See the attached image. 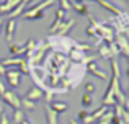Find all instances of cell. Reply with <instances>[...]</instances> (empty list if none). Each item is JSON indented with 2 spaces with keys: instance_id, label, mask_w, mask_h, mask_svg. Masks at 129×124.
Masks as SVG:
<instances>
[{
  "instance_id": "cell-26",
  "label": "cell",
  "mask_w": 129,
  "mask_h": 124,
  "mask_svg": "<svg viewBox=\"0 0 129 124\" xmlns=\"http://www.w3.org/2000/svg\"><path fill=\"white\" fill-rule=\"evenodd\" d=\"M85 33H87L88 36H93V38H100V36H98V33H96V29H95L91 25H88L87 28H85Z\"/></svg>"
},
{
  "instance_id": "cell-3",
  "label": "cell",
  "mask_w": 129,
  "mask_h": 124,
  "mask_svg": "<svg viewBox=\"0 0 129 124\" xmlns=\"http://www.w3.org/2000/svg\"><path fill=\"white\" fill-rule=\"evenodd\" d=\"M114 43H116L118 49H119V54H123L124 57H129V41L127 38H124L123 34H116L114 36Z\"/></svg>"
},
{
  "instance_id": "cell-25",
  "label": "cell",
  "mask_w": 129,
  "mask_h": 124,
  "mask_svg": "<svg viewBox=\"0 0 129 124\" xmlns=\"http://www.w3.org/2000/svg\"><path fill=\"white\" fill-rule=\"evenodd\" d=\"M66 16H67V13L64 12L62 8L56 10V20H59V21H66Z\"/></svg>"
},
{
  "instance_id": "cell-24",
  "label": "cell",
  "mask_w": 129,
  "mask_h": 124,
  "mask_svg": "<svg viewBox=\"0 0 129 124\" xmlns=\"http://www.w3.org/2000/svg\"><path fill=\"white\" fill-rule=\"evenodd\" d=\"M20 73H26V75H29V64L25 61V59H21V62H20V70H18Z\"/></svg>"
},
{
  "instance_id": "cell-32",
  "label": "cell",
  "mask_w": 129,
  "mask_h": 124,
  "mask_svg": "<svg viewBox=\"0 0 129 124\" xmlns=\"http://www.w3.org/2000/svg\"><path fill=\"white\" fill-rule=\"evenodd\" d=\"M82 122H83V124H91V122H95V121H93V118H91V116H90V114H88V116H87V118H85V119H83V121H82Z\"/></svg>"
},
{
  "instance_id": "cell-15",
  "label": "cell",
  "mask_w": 129,
  "mask_h": 124,
  "mask_svg": "<svg viewBox=\"0 0 129 124\" xmlns=\"http://www.w3.org/2000/svg\"><path fill=\"white\" fill-rule=\"evenodd\" d=\"M25 7H26V5H25V3H23V2L20 3L18 7H15V8H13L12 12L8 13V20H15L16 16H20V15H21V13H23V10H25Z\"/></svg>"
},
{
  "instance_id": "cell-34",
  "label": "cell",
  "mask_w": 129,
  "mask_h": 124,
  "mask_svg": "<svg viewBox=\"0 0 129 124\" xmlns=\"http://www.w3.org/2000/svg\"><path fill=\"white\" fill-rule=\"evenodd\" d=\"M2 114H3V103L0 101V118H2Z\"/></svg>"
},
{
  "instance_id": "cell-8",
  "label": "cell",
  "mask_w": 129,
  "mask_h": 124,
  "mask_svg": "<svg viewBox=\"0 0 129 124\" xmlns=\"http://www.w3.org/2000/svg\"><path fill=\"white\" fill-rule=\"evenodd\" d=\"M43 95H44V92H43L41 88H38V87L35 85L28 93H26L25 98H26V100H31V101H35V103H36L38 100H41V98H43Z\"/></svg>"
},
{
  "instance_id": "cell-21",
  "label": "cell",
  "mask_w": 129,
  "mask_h": 124,
  "mask_svg": "<svg viewBox=\"0 0 129 124\" xmlns=\"http://www.w3.org/2000/svg\"><path fill=\"white\" fill-rule=\"evenodd\" d=\"M72 3H74V0H59V8H62L64 12H70V10H72Z\"/></svg>"
},
{
  "instance_id": "cell-9",
  "label": "cell",
  "mask_w": 129,
  "mask_h": 124,
  "mask_svg": "<svg viewBox=\"0 0 129 124\" xmlns=\"http://www.w3.org/2000/svg\"><path fill=\"white\" fill-rule=\"evenodd\" d=\"M23 18L26 20H35V18H44V12H39V10H36L35 7H31V8H28L26 12L21 13Z\"/></svg>"
},
{
  "instance_id": "cell-23",
  "label": "cell",
  "mask_w": 129,
  "mask_h": 124,
  "mask_svg": "<svg viewBox=\"0 0 129 124\" xmlns=\"http://www.w3.org/2000/svg\"><path fill=\"white\" fill-rule=\"evenodd\" d=\"M91 103H93V96L88 95V93H85V95L82 96V106H83V108H88Z\"/></svg>"
},
{
  "instance_id": "cell-4",
  "label": "cell",
  "mask_w": 129,
  "mask_h": 124,
  "mask_svg": "<svg viewBox=\"0 0 129 124\" xmlns=\"http://www.w3.org/2000/svg\"><path fill=\"white\" fill-rule=\"evenodd\" d=\"M74 25H75V20H74V18H69V20H66V21H62L60 26H59V29H57V33L54 36H59V38L67 36L70 33V29L74 28Z\"/></svg>"
},
{
  "instance_id": "cell-22",
  "label": "cell",
  "mask_w": 129,
  "mask_h": 124,
  "mask_svg": "<svg viewBox=\"0 0 129 124\" xmlns=\"http://www.w3.org/2000/svg\"><path fill=\"white\" fill-rule=\"evenodd\" d=\"M35 108H36V103L35 101L26 100V98L21 100V109H35Z\"/></svg>"
},
{
  "instance_id": "cell-19",
  "label": "cell",
  "mask_w": 129,
  "mask_h": 124,
  "mask_svg": "<svg viewBox=\"0 0 129 124\" xmlns=\"http://www.w3.org/2000/svg\"><path fill=\"white\" fill-rule=\"evenodd\" d=\"M25 119V113H23V109H13V119L12 122L13 124H20Z\"/></svg>"
},
{
  "instance_id": "cell-28",
  "label": "cell",
  "mask_w": 129,
  "mask_h": 124,
  "mask_svg": "<svg viewBox=\"0 0 129 124\" xmlns=\"http://www.w3.org/2000/svg\"><path fill=\"white\" fill-rule=\"evenodd\" d=\"M43 96H44V100H46L47 105L52 101V93H51V92H44V95H43Z\"/></svg>"
},
{
  "instance_id": "cell-37",
  "label": "cell",
  "mask_w": 129,
  "mask_h": 124,
  "mask_svg": "<svg viewBox=\"0 0 129 124\" xmlns=\"http://www.w3.org/2000/svg\"><path fill=\"white\" fill-rule=\"evenodd\" d=\"M124 95H126V100L129 101V88H127V93H124Z\"/></svg>"
},
{
  "instance_id": "cell-29",
  "label": "cell",
  "mask_w": 129,
  "mask_h": 124,
  "mask_svg": "<svg viewBox=\"0 0 129 124\" xmlns=\"http://www.w3.org/2000/svg\"><path fill=\"white\" fill-rule=\"evenodd\" d=\"M5 92H7V87H5V83L0 80V100H2L3 95H5Z\"/></svg>"
},
{
  "instance_id": "cell-14",
  "label": "cell",
  "mask_w": 129,
  "mask_h": 124,
  "mask_svg": "<svg viewBox=\"0 0 129 124\" xmlns=\"http://www.w3.org/2000/svg\"><path fill=\"white\" fill-rule=\"evenodd\" d=\"M72 10H75L79 15H87V13H90L87 3H77V2H74L72 3Z\"/></svg>"
},
{
  "instance_id": "cell-10",
  "label": "cell",
  "mask_w": 129,
  "mask_h": 124,
  "mask_svg": "<svg viewBox=\"0 0 129 124\" xmlns=\"http://www.w3.org/2000/svg\"><path fill=\"white\" fill-rule=\"evenodd\" d=\"M44 111H46V121H47V124H59V118H57L59 114H56V113L51 109L49 105H46Z\"/></svg>"
},
{
  "instance_id": "cell-16",
  "label": "cell",
  "mask_w": 129,
  "mask_h": 124,
  "mask_svg": "<svg viewBox=\"0 0 129 124\" xmlns=\"http://www.w3.org/2000/svg\"><path fill=\"white\" fill-rule=\"evenodd\" d=\"M98 56H100L101 59H106V61H110V59H113V56H111L110 49H108V46L101 44L100 48H98Z\"/></svg>"
},
{
  "instance_id": "cell-17",
  "label": "cell",
  "mask_w": 129,
  "mask_h": 124,
  "mask_svg": "<svg viewBox=\"0 0 129 124\" xmlns=\"http://www.w3.org/2000/svg\"><path fill=\"white\" fill-rule=\"evenodd\" d=\"M106 111H108V106H103V105H101L100 108H98V109H95V111L91 113L90 116L93 118V121H98V119H100V118H101V116H103Z\"/></svg>"
},
{
  "instance_id": "cell-27",
  "label": "cell",
  "mask_w": 129,
  "mask_h": 124,
  "mask_svg": "<svg viewBox=\"0 0 129 124\" xmlns=\"http://www.w3.org/2000/svg\"><path fill=\"white\" fill-rule=\"evenodd\" d=\"M85 90H87V93H88V95H91V93L95 92V85H93V83H90V82H88L87 85H85Z\"/></svg>"
},
{
  "instance_id": "cell-30",
  "label": "cell",
  "mask_w": 129,
  "mask_h": 124,
  "mask_svg": "<svg viewBox=\"0 0 129 124\" xmlns=\"http://www.w3.org/2000/svg\"><path fill=\"white\" fill-rule=\"evenodd\" d=\"M0 124H10V118L5 114V113H3L2 118H0Z\"/></svg>"
},
{
  "instance_id": "cell-33",
  "label": "cell",
  "mask_w": 129,
  "mask_h": 124,
  "mask_svg": "<svg viewBox=\"0 0 129 124\" xmlns=\"http://www.w3.org/2000/svg\"><path fill=\"white\" fill-rule=\"evenodd\" d=\"M5 70H7V69L2 65V64H0V75H5Z\"/></svg>"
},
{
  "instance_id": "cell-39",
  "label": "cell",
  "mask_w": 129,
  "mask_h": 124,
  "mask_svg": "<svg viewBox=\"0 0 129 124\" xmlns=\"http://www.w3.org/2000/svg\"><path fill=\"white\" fill-rule=\"evenodd\" d=\"M126 75H127V77H129V69H127V70H126Z\"/></svg>"
},
{
  "instance_id": "cell-41",
  "label": "cell",
  "mask_w": 129,
  "mask_h": 124,
  "mask_svg": "<svg viewBox=\"0 0 129 124\" xmlns=\"http://www.w3.org/2000/svg\"><path fill=\"white\" fill-rule=\"evenodd\" d=\"M126 2H127V3H129V0H126Z\"/></svg>"
},
{
  "instance_id": "cell-35",
  "label": "cell",
  "mask_w": 129,
  "mask_h": 124,
  "mask_svg": "<svg viewBox=\"0 0 129 124\" xmlns=\"http://www.w3.org/2000/svg\"><path fill=\"white\" fill-rule=\"evenodd\" d=\"M20 124H31V122H29V121H28V119H26V118H25V119H23V121H21V122H20Z\"/></svg>"
},
{
  "instance_id": "cell-20",
  "label": "cell",
  "mask_w": 129,
  "mask_h": 124,
  "mask_svg": "<svg viewBox=\"0 0 129 124\" xmlns=\"http://www.w3.org/2000/svg\"><path fill=\"white\" fill-rule=\"evenodd\" d=\"M56 3V0H43V2H39L38 5L35 7L36 10H39V12H44V10L47 8V7H51V5H54Z\"/></svg>"
},
{
  "instance_id": "cell-36",
  "label": "cell",
  "mask_w": 129,
  "mask_h": 124,
  "mask_svg": "<svg viewBox=\"0 0 129 124\" xmlns=\"http://www.w3.org/2000/svg\"><path fill=\"white\" fill-rule=\"evenodd\" d=\"M74 2H77V3H85V0H74Z\"/></svg>"
},
{
  "instance_id": "cell-6",
  "label": "cell",
  "mask_w": 129,
  "mask_h": 124,
  "mask_svg": "<svg viewBox=\"0 0 129 124\" xmlns=\"http://www.w3.org/2000/svg\"><path fill=\"white\" fill-rule=\"evenodd\" d=\"M87 70L91 73V75H95V77H98V78H101V80H108L110 77H108V73H105L103 70H100L96 67V64L95 62H90V64H87Z\"/></svg>"
},
{
  "instance_id": "cell-1",
  "label": "cell",
  "mask_w": 129,
  "mask_h": 124,
  "mask_svg": "<svg viewBox=\"0 0 129 124\" xmlns=\"http://www.w3.org/2000/svg\"><path fill=\"white\" fill-rule=\"evenodd\" d=\"M2 101L7 103L8 106H12L13 109H21V100L16 96L15 92H10V90H7L5 95L2 96Z\"/></svg>"
},
{
  "instance_id": "cell-5",
  "label": "cell",
  "mask_w": 129,
  "mask_h": 124,
  "mask_svg": "<svg viewBox=\"0 0 129 124\" xmlns=\"http://www.w3.org/2000/svg\"><path fill=\"white\" fill-rule=\"evenodd\" d=\"M93 2H95V3H98V5H100V7H103V8H106L108 12L114 13V15H116V16L119 15L121 12H123V10H121L119 7H116V5H114V3H111L110 0H93Z\"/></svg>"
},
{
  "instance_id": "cell-2",
  "label": "cell",
  "mask_w": 129,
  "mask_h": 124,
  "mask_svg": "<svg viewBox=\"0 0 129 124\" xmlns=\"http://www.w3.org/2000/svg\"><path fill=\"white\" fill-rule=\"evenodd\" d=\"M20 75L21 73L18 72V70H13V69H7L5 70V80H7V83H8L12 88H18L20 87Z\"/></svg>"
},
{
  "instance_id": "cell-31",
  "label": "cell",
  "mask_w": 129,
  "mask_h": 124,
  "mask_svg": "<svg viewBox=\"0 0 129 124\" xmlns=\"http://www.w3.org/2000/svg\"><path fill=\"white\" fill-rule=\"evenodd\" d=\"M87 116H88V111H85V109H82V111L79 113V119H80V121H83Z\"/></svg>"
},
{
  "instance_id": "cell-7",
  "label": "cell",
  "mask_w": 129,
  "mask_h": 124,
  "mask_svg": "<svg viewBox=\"0 0 129 124\" xmlns=\"http://www.w3.org/2000/svg\"><path fill=\"white\" fill-rule=\"evenodd\" d=\"M15 29H16V23L15 20H8V21L5 23V39L7 41H12L13 36H15Z\"/></svg>"
},
{
  "instance_id": "cell-38",
  "label": "cell",
  "mask_w": 129,
  "mask_h": 124,
  "mask_svg": "<svg viewBox=\"0 0 129 124\" xmlns=\"http://www.w3.org/2000/svg\"><path fill=\"white\" fill-rule=\"evenodd\" d=\"M70 124H79V122H77L75 119H70Z\"/></svg>"
},
{
  "instance_id": "cell-11",
  "label": "cell",
  "mask_w": 129,
  "mask_h": 124,
  "mask_svg": "<svg viewBox=\"0 0 129 124\" xmlns=\"http://www.w3.org/2000/svg\"><path fill=\"white\" fill-rule=\"evenodd\" d=\"M67 103H64V101H54V103H51V109H52L56 114H60V113H66L67 111Z\"/></svg>"
},
{
  "instance_id": "cell-13",
  "label": "cell",
  "mask_w": 129,
  "mask_h": 124,
  "mask_svg": "<svg viewBox=\"0 0 129 124\" xmlns=\"http://www.w3.org/2000/svg\"><path fill=\"white\" fill-rule=\"evenodd\" d=\"M23 57H7V59H2L0 64H2L3 67H12V65H20V62H21Z\"/></svg>"
},
{
  "instance_id": "cell-12",
  "label": "cell",
  "mask_w": 129,
  "mask_h": 124,
  "mask_svg": "<svg viewBox=\"0 0 129 124\" xmlns=\"http://www.w3.org/2000/svg\"><path fill=\"white\" fill-rule=\"evenodd\" d=\"M8 52L12 56H16V57H20V56L23 54V52H26L25 46H18V44H10L8 46Z\"/></svg>"
},
{
  "instance_id": "cell-40",
  "label": "cell",
  "mask_w": 129,
  "mask_h": 124,
  "mask_svg": "<svg viewBox=\"0 0 129 124\" xmlns=\"http://www.w3.org/2000/svg\"><path fill=\"white\" fill-rule=\"evenodd\" d=\"M126 111H127V113H129V108H127V109H126Z\"/></svg>"
},
{
  "instance_id": "cell-18",
  "label": "cell",
  "mask_w": 129,
  "mask_h": 124,
  "mask_svg": "<svg viewBox=\"0 0 129 124\" xmlns=\"http://www.w3.org/2000/svg\"><path fill=\"white\" fill-rule=\"evenodd\" d=\"M113 111H110V109H108L106 113H105L103 116H101L100 119H98V122L96 124H111V121H113Z\"/></svg>"
}]
</instances>
